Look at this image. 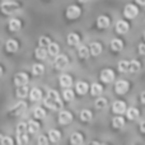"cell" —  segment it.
I'll return each mask as SVG.
<instances>
[{
	"mask_svg": "<svg viewBox=\"0 0 145 145\" xmlns=\"http://www.w3.org/2000/svg\"><path fill=\"white\" fill-rule=\"evenodd\" d=\"M45 106L54 111H57L63 108V101L60 99V95L56 90H48L45 98Z\"/></svg>",
	"mask_w": 145,
	"mask_h": 145,
	"instance_id": "cell-1",
	"label": "cell"
},
{
	"mask_svg": "<svg viewBox=\"0 0 145 145\" xmlns=\"http://www.w3.org/2000/svg\"><path fill=\"white\" fill-rule=\"evenodd\" d=\"M19 8H20V5L18 4L17 1H5L1 4L0 10H1L4 14H12V13L19 10Z\"/></svg>",
	"mask_w": 145,
	"mask_h": 145,
	"instance_id": "cell-2",
	"label": "cell"
},
{
	"mask_svg": "<svg viewBox=\"0 0 145 145\" xmlns=\"http://www.w3.org/2000/svg\"><path fill=\"white\" fill-rule=\"evenodd\" d=\"M139 10L138 8L135 7V5L133 4H129L125 7V9H123V14H125L126 18H129V19H133V18H135L136 15H138Z\"/></svg>",
	"mask_w": 145,
	"mask_h": 145,
	"instance_id": "cell-3",
	"label": "cell"
},
{
	"mask_svg": "<svg viewBox=\"0 0 145 145\" xmlns=\"http://www.w3.org/2000/svg\"><path fill=\"white\" fill-rule=\"evenodd\" d=\"M80 13H82V10H80V8L78 5H70L68 8V10H66V17L69 19H75V18H78L80 15Z\"/></svg>",
	"mask_w": 145,
	"mask_h": 145,
	"instance_id": "cell-4",
	"label": "cell"
},
{
	"mask_svg": "<svg viewBox=\"0 0 145 145\" xmlns=\"http://www.w3.org/2000/svg\"><path fill=\"white\" fill-rule=\"evenodd\" d=\"M113 79H115V72H113V70H111V69L102 70V72H101V80L103 83H111V82H113Z\"/></svg>",
	"mask_w": 145,
	"mask_h": 145,
	"instance_id": "cell-5",
	"label": "cell"
},
{
	"mask_svg": "<svg viewBox=\"0 0 145 145\" xmlns=\"http://www.w3.org/2000/svg\"><path fill=\"white\" fill-rule=\"evenodd\" d=\"M115 90L118 94H125L129 90V82H126V80H118L115 84Z\"/></svg>",
	"mask_w": 145,
	"mask_h": 145,
	"instance_id": "cell-6",
	"label": "cell"
},
{
	"mask_svg": "<svg viewBox=\"0 0 145 145\" xmlns=\"http://www.w3.org/2000/svg\"><path fill=\"white\" fill-rule=\"evenodd\" d=\"M68 57H66L65 55H56V59H55V68L59 69V70H61V69H64L66 65H68Z\"/></svg>",
	"mask_w": 145,
	"mask_h": 145,
	"instance_id": "cell-7",
	"label": "cell"
},
{
	"mask_svg": "<svg viewBox=\"0 0 145 145\" xmlns=\"http://www.w3.org/2000/svg\"><path fill=\"white\" fill-rule=\"evenodd\" d=\"M72 120V115L69 111H61L60 115H59V122L61 123V125H68V123H70Z\"/></svg>",
	"mask_w": 145,
	"mask_h": 145,
	"instance_id": "cell-8",
	"label": "cell"
},
{
	"mask_svg": "<svg viewBox=\"0 0 145 145\" xmlns=\"http://www.w3.org/2000/svg\"><path fill=\"white\" fill-rule=\"evenodd\" d=\"M112 110L115 113L121 115V113H123L126 111V103L122 102V101H116V102H113V105H112Z\"/></svg>",
	"mask_w": 145,
	"mask_h": 145,
	"instance_id": "cell-9",
	"label": "cell"
},
{
	"mask_svg": "<svg viewBox=\"0 0 145 145\" xmlns=\"http://www.w3.org/2000/svg\"><path fill=\"white\" fill-rule=\"evenodd\" d=\"M25 108H27L25 103L24 102H19V103H17V105H15L12 110H10V113H12V115H14V116H19V115H22V113L24 112Z\"/></svg>",
	"mask_w": 145,
	"mask_h": 145,
	"instance_id": "cell-10",
	"label": "cell"
},
{
	"mask_svg": "<svg viewBox=\"0 0 145 145\" xmlns=\"http://www.w3.org/2000/svg\"><path fill=\"white\" fill-rule=\"evenodd\" d=\"M14 83H15V85H24V84H27L28 83V76H27V74H24V72H18L17 75H15V78H14Z\"/></svg>",
	"mask_w": 145,
	"mask_h": 145,
	"instance_id": "cell-11",
	"label": "cell"
},
{
	"mask_svg": "<svg viewBox=\"0 0 145 145\" xmlns=\"http://www.w3.org/2000/svg\"><path fill=\"white\" fill-rule=\"evenodd\" d=\"M116 31H117V33H120V35H125L129 31V24L125 20H118L117 24H116Z\"/></svg>",
	"mask_w": 145,
	"mask_h": 145,
	"instance_id": "cell-12",
	"label": "cell"
},
{
	"mask_svg": "<svg viewBox=\"0 0 145 145\" xmlns=\"http://www.w3.org/2000/svg\"><path fill=\"white\" fill-rule=\"evenodd\" d=\"M29 97H31V101L38 102L40 99H42V92H41V89H38V88H33L29 93Z\"/></svg>",
	"mask_w": 145,
	"mask_h": 145,
	"instance_id": "cell-13",
	"label": "cell"
},
{
	"mask_svg": "<svg viewBox=\"0 0 145 145\" xmlns=\"http://www.w3.org/2000/svg\"><path fill=\"white\" fill-rule=\"evenodd\" d=\"M20 28H22V22L19 19H17V18H14V19H12L9 22V29L12 32H18Z\"/></svg>",
	"mask_w": 145,
	"mask_h": 145,
	"instance_id": "cell-14",
	"label": "cell"
},
{
	"mask_svg": "<svg viewBox=\"0 0 145 145\" xmlns=\"http://www.w3.org/2000/svg\"><path fill=\"white\" fill-rule=\"evenodd\" d=\"M97 25L99 28H107L110 25V18L106 17V15H101L97 19Z\"/></svg>",
	"mask_w": 145,
	"mask_h": 145,
	"instance_id": "cell-15",
	"label": "cell"
},
{
	"mask_svg": "<svg viewBox=\"0 0 145 145\" xmlns=\"http://www.w3.org/2000/svg\"><path fill=\"white\" fill-rule=\"evenodd\" d=\"M71 84H72L71 76H69V75H66V74H64V75H61V76H60V85H61V87L69 88Z\"/></svg>",
	"mask_w": 145,
	"mask_h": 145,
	"instance_id": "cell-16",
	"label": "cell"
},
{
	"mask_svg": "<svg viewBox=\"0 0 145 145\" xmlns=\"http://www.w3.org/2000/svg\"><path fill=\"white\" fill-rule=\"evenodd\" d=\"M38 130H40V125H38V122H36L35 120H31L29 122L27 123V131H29L31 134L38 133Z\"/></svg>",
	"mask_w": 145,
	"mask_h": 145,
	"instance_id": "cell-17",
	"label": "cell"
},
{
	"mask_svg": "<svg viewBox=\"0 0 145 145\" xmlns=\"http://www.w3.org/2000/svg\"><path fill=\"white\" fill-rule=\"evenodd\" d=\"M102 52V46H101V43L98 42H93L90 43V52L93 56H98L99 54Z\"/></svg>",
	"mask_w": 145,
	"mask_h": 145,
	"instance_id": "cell-18",
	"label": "cell"
},
{
	"mask_svg": "<svg viewBox=\"0 0 145 145\" xmlns=\"http://www.w3.org/2000/svg\"><path fill=\"white\" fill-rule=\"evenodd\" d=\"M111 48H112L113 51H116V52H118V51H121L123 48V42L121 40L115 38V40L111 41Z\"/></svg>",
	"mask_w": 145,
	"mask_h": 145,
	"instance_id": "cell-19",
	"label": "cell"
},
{
	"mask_svg": "<svg viewBox=\"0 0 145 145\" xmlns=\"http://www.w3.org/2000/svg\"><path fill=\"white\" fill-rule=\"evenodd\" d=\"M47 46H48L47 54H50L51 56H56L59 54V51H60V47H59V45H57V43H55V42H50Z\"/></svg>",
	"mask_w": 145,
	"mask_h": 145,
	"instance_id": "cell-20",
	"label": "cell"
},
{
	"mask_svg": "<svg viewBox=\"0 0 145 145\" xmlns=\"http://www.w3.org/2000/svg\"><path fill=\"white\" fill-rule=\"evenodd\" d=\"M48 138H50V140L52 141V143H59V141L61 140V134H60V131H57V130H50Z\"/></svg>",
	"mask_w": 145,
	"mask_h": 145,
	"instance_id": "cell-21",
	"label": "cell"
},
{
	"mask_svg": "<svg viewBox=\"0 0 145 145\" xmlns=\"http://www.w3.org/2000/svg\"><path fill=\"white\" fill-rule=\"evenodd\" d=\"M35 54H36V57L37 59H40V60H45L46 56H47V50H46L45 47H42V46H40V47L36 48Z\"/></svg>",
	"mask_w": 145,
	"mask_h": 145,
	"instance_id": "cell-22",
	"label": "cell"
},
{
	"mask_svg": "<svg viewBox=\"0 0 145 145\" xmlns=\"http://www.w3.org/2000/svg\"><path fill=\"white\" fill-rule=\"evenodd\" d=\"M5 46H7V51L9 52H15L18 50V42L15 40H8Z\"/></svg>",
	"mask_w": 145,
	"mask_h": 145,
	"instance_id": "cell-23",
	"label": "cell"
},
{
	"mask_svg": "<svg viewBox=\"0 0 145 145\" xmlns=\"http://www.w3.org/2000/svg\"><path fill=\"white\" fill-rule=\"evenodd\" d=\"M92 118H93V115L89 110H83L80 112V120L84 121V122H89Z\"/></svg>",
	"mask_w": 145,
	"mask_h": 145,
	"instance_id": "cell-24",
	"label": "cell"
},
{
	"mask_svg": "<svg viewBox=\"0 0 145 145\" xmlns=\"http://www.w3.org/2000/svg\"><path fill=\"white\" fill-rule=\"evenodd\" d=\"M27 94H28V88H27V85H18V88H17V95L19 98H25L27 97Z\"/></svg>",
	"mask_w": 145,
	"mask_h": 145,
	"instance_id": "cell-25",
	"label": "cell"
},
{
	"mask_svg": "<svg viewBox=\"0 0 145 145\" xmlns=\"http://www.w3.org/2000/svg\"><path fill=\"white\" fill-rule=\"evenodd\" d=\"M70 143L74 144V145H80V144H83V136H82V134L74 133V134L71 135V138H70Z\"/></svg>",
	"mask_w": 145,
	"mask_h": 145,
	"instance_id": "cell-26",
	"label": "cell"
},
{
	"mask_svg": "<svg viewBox=\"0 0 145 145\" xmlns=\"http://www.w3.org/2000/svg\"><path fill=\"white\" fill-rule=\"evenodd\" d=\"M76 92L79 94H85L88 92V84L85 82H79L76 83Z\"/></svg>",
	"mask_w": 145,
	"mask_h": 145,
	"instance_id": "cell-27",
	"label": "cell"
},
{
	"mask_svg": "<svg viewBox=\"0 0 145 145\" xmlns=\"http://www.w3.org/2000/svg\"><path fill=\"white\" fill-rule=\"evenodd\" d=\"M102 92H103L102 85L97 84V83H94V84L90 87V93H92L94 97H95V95H101V94H102Z\"/></svg>",
	"mask_w": 145,
	"mask_h": 145,
	"instance_id": "cell-28",
	"label": "cell"
},
{
	"mask_svg": "<svg viewBox=\"0 0 145 145\" xmlns=\"http://www.w3.org/2000/svg\"><path fill=\"white\" fill-rule=\"evenodd\" d=\"M126 115H127V118H129V120H136V118L139 117V111L136 110V108L131 107V108H129V110H127Z\"/></svg>",
	"mask_w": 145,
	"mask_h": 145,
	"instance_id": "cell-29",
	"label": "cell"
},
{
	"mask_svg": "<svg viewBox=\"0 0 145 145\" xmlns=\"http://www.w3.org/2000/svg\"><path fill=\"white\" fill-rule=\"evenodd\" d=\"M80 41L79 36L76 35V33H70V35L68 36V43L70 46H74V45H78Z\"/></svg>",
	"mask_w": 145,
	"mask_h": 145,
	"instance_id": "cell-30",
	"label": "cell"
},
{
	"mask_svg": "<svg viewBox=\"0 0 145 145\" xmlns=\"http://www.w3.org/2000/svg\"><path fill=\"white\" fill-rule=\"evenodd\" d=\"M112 125L115 129H121L125 125V120H123L122 117H120V116H117V117H115L112 120Z\"/></svg>",
	"mask_w": 145,
	"mask_h": 145,
	"instance_id": "cell-31",
	"label": "cell"
},
{
	"mask_svg": "<svg viewBox=\"0 0 145 145\" xmlns=\"http://www.w3.org/2000/svg\"><path fill=\"white\" fill-rule=\"evenodd\" d=\"M140 70V63L136 60H133L129 63V71L130 72H136Z\"/></svg>",
	"mask_w": 145,
	"mask_h": 145,
	"instance_id": "cell-32",
	"label": "cell"
},
{
	"mask_svg": "<svg viewBox=\"0 0 145 145\" xmlns=\"http://www.w3.org/2000/svg\"><path fill=\"white\" fill-rule=\"evenodd\" d=\"M78 54H79V56L82 59H87V57H89V48L87 46H80L78 48Z\"/></svg>",
	"mask_w": 145,
	"mask_h": 145,
	"instance_id": "cell-33",
	"label": "cell"
},
{
	"mask_svg": "<svg viewBox=\"0 0 145 145\" xmlns=\"http://www.w3.org/2000/svg\"><path fill=\"white\" fill-rule=\"evenodd\" d=\"M94 105H95V108H98V110H105L107 107V99L106 98H98Z\"/></svg>",
	"mask_w": 145,
	"mask_h": 145,
	"instance_id": "cell-34",
	"label": "cell"
},
{
	"mask_svg": "<svg viewBox=\"0 0 145 145\" xmlns=\"http://www.w3.org/2000/svg\"><path fill=\"white\" fill-rule=\"evenodd\" d=\"M74 97H75V94H74V92H72L71 89H64V92H63V98L65 101H72L74 99Z\"/></svg>",
	"mask_w": 145,
	"mask_h": 145,
	"instance_id": "cell-35",
	"label": "cell"
},
{
	"mask_svg": "<svg viewBox=\"0 0 145 145\" xmlns=\"http://www.w3.org/2000/svg\"><path fill=\"white\" fill-rule=\"evenodd\" d=\"M27 134V123L20 122L17 126V135H25Z\"/></svg>",
	"mask_w": 145,
	"mask_h": 145,
	"instance_id": "cell-36",
	"label": "cell"
},
{
	"mask_svg": "<svg viewBox=\"0 0 145 145\" xmlns=\"http://www.w3.org/2000/svg\"><path fill=\"white\" fill-rule=\"evenodd\" d=\"M33 115H35L36 118H45L46 112H45V110H43V108L37 107V108H35V110H33Z\"/></svg>",
	"mask_w": 145,
	"mask_h": 145,
	"instance_id": "cell-37",
	"label": "cell"
},
{
	"mask_svg": "<svg viewBox=\"0 0 145 145\" xmlns=\"http://www.w3.org/2000/svg\"><path fill=\"white\" fill-rule=\"evenodd\" d=\"M43 70H45V68H43V65H41V64H36V65H33V68H32L33 75H42Z\"/></svg>",
	"mask_w": 145,
	"mask_h": 145,
	"instance_id": "cell-38",
	"label": "cell"
},
{
	"mask_svg": "<svg viewBox=\"0 0 145 145\" xmlns=\"http://www.w3.org/2000/svg\"><path fill=\"white\" fill-rule=\"evenodd\" d=\"M118 70L121 72H127L129 71V61L121 60L120 63H118Z\"/></svg>",
	"mask_w": 145,
	"mask_h": 145,
	"instance_id": "cell-39",
	"label": "cell"
},
{
	"mask_svg": "<svg viewBox=\"0 0 145 145\" xmlns=\"http://www.w3.org/2000/svg\"><path fill=\"white\" fill-rule=\"evenodd\" d=\"M17 143L19 144V145L28 144V136H27V134H25V135H17Z\"/></svg>",
	"mask_w": 145,
	"mask_h": 145,
	"instance_id": "cell-40",
	"label": "cell"
},
{
	"mask_svg": "<svg viewBox=\"0 0 145 145\" xmlns=\"http://www.w3.org/2000/svg\"><path fill=\"white\" fill-rule=\"evenodd\" d=\"M50 42H51V41H50V38H48V37H46V36H45V37H41V38H40V46H42V47H45V46H47Z\"/></svg>",
	"mask_w": 145,
	"mask_h": 145,
	"instance_id": "cell-41",
	"label": "cell"
},
{
	"mask_svg": "<svg viewBox=\"0 0 145 145\" xmlns=\"http://www.w3.org/2000/svg\"><path fill=\"white\" fill-rule=\"evenodd\" d=\"M37 143L40 144V145H46L48 143V140H47V138H46L45 135H41L40 138H38V140H37Z\"/></svg>",
	"mask_w": 145,
	"mask_h": 145,
	"instance_id": "cell-42",
	"label": "cell"
},
{
	"mask_svg": "<svg viewBox=\"0 0 145 145\" xmlns=\"http://www.w3.org/2000/svg\"><path fill=\"white\" fill-rule=\"evenodd\" d=\"M1 144H4V145H12L13 144V140L10 138H3L1 139Z\"/></svg>",
	"mask_w": 145,
	"mask_h": 145,
	"instance_id": "cell-43",
	"label": "cell"
},
{
	"mask_svg": "<svg viewBox=\"0 0 145 145\" xmlns=\"http://www.w3.org/2000/svg\"><path fill=\"white\" fill-rule=\"evenodd\" d=\"M139 51H140V55H144V45L141 43L140 47H139Z\"/></svg>",
	"mask_w": 145,
	"mask_h": 145,
	"instance_id": "cell-44",
	"label": "cell"
},
{
	"mask_svg": "<svg viewBox=\"0 0 145 145\" xmlns=\"http://www.w3.org/2000/svg\"><path fill=\"white\" fill-rule=\"evenodd\" d=\"M136 3H138V4H140V5H144L145 0H136Z\"/></svg>",
	"mask_w": 145,
	"mask_h": 145,
	"instance_id": "cell-45",
	"label": "cell"
},
{
	"mask_svg": "<svg viewBox=\"0 0 145 145\" xmlns=\"http://www.w3.org/2000/svg\"><path fill=\"white\" fill-rule=\"evenodd\" d=\"M80 3H87V1H89V0H79Z\"/></svg>",
	"mask_w": 145,
	"mask_h": 145,
	"instance_id": "cell-46",
	"label": "cell"
},
{
	"mask_svg": "<svg viewBox=\"0 0 145 145\" xmlns=\"http://www.w3.org/2000/svg\"><path fill=\"white\" fill-rule=\"evenodd\" d=\"M1 74H3V69L0 68V76H1Z\"/></svg>",
	"mask_w": 145,
	"mask_h": 145,
	"instance_id": "cell-47",
	"label": "cell"
},
{
	"mask_svg": "<svg viewBox=\"0 0 145 145\" xmlns=\"http://www.w3.org/2000/svg\"><path fill=\"white\" fill-rule=\"evenodd\" d=\"M1 139H3V136H1V135H0V144H1Z\"/></svg>",
	"mask_w": 145,
	"mask_h": 145,
	"instance_id": "cell-48",
	"label": "cell"
}]
</instances>
